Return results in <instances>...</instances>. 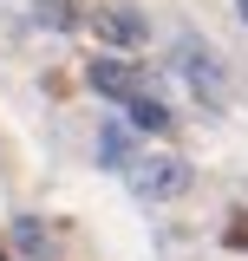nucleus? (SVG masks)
<instances>
[{
	"mask_svg": "<svg viewBox=\"0 0 248 261\" xmlns=\"http://www.w3.org/2000/svg\"><path fill=\"white\" fill-rule=\"evenodd\" d=\"M124 183H131V196H144V202H170V196L189 190V163L170 157V150H144V157L124 163Z\"/></svg>",
	"mask_w": 248,
	"mask_h": 261,
	"instance_id": "1",
	"label": "nucleus"
},
{
	"mask_svg": "<svg viewBox=\"0 0 248 261\" xmlns=\"http://www.w3.org/2000/svg\"><path fill=\"white\" fill-rule=\"evenodd\" d=\"M177 72L189 79V92H196V98H209V105H229V72H222V59L209 53V46L183 39V46H177Z\"/></svg>",
	"mask_w": 248,
	"mask_h": 261,
	"instance_id": "2",
	"label": "nucleus"
},
{
	"mask_svg": "<svg viewBox=\"0 0 248 261\" xmlns=\"http://www.w3.org/2000/svg\"><path fill=\"white\" fill-rule=\"evenodd\" d=\"M92 85H98L105 98H118V105H124V98H137V72H131L124 59H98V65H92Z\"/></svg>",
	"mask_w": 248,
	"mask_h": 261,
	"instance_id": "3",
	"label": "nucleus"
},
{
	"mask_svg": "<svg viewBox=\"0 0 248 261\" xmlns=\"http://www.w3.org/2000/svg\"><path fill=\"white\" fill-rule=\"evenodd\" d=\"M98 33L118 39V46H137V39H144V20H137L131 7H105V13H98Z\"/></svg>",
	"mask_w": 248,
	"mask_h": 261,
	"instance_id": "4",
	"label": "nucleus"
},
{
	"mask_svg": "<svg viewBox=\"0 0 248 261\" xmlns=\"http://www.w3.org/2000/svg\"><path fill=\"white\" fill-rule=\"evenodd\" d=\"M124 105H131V124H137V130H163V124H170V111H163L157 98H144V92L124 98Z\"/></svg>",
	"mask_w": 248,
	"mask_h": 261,
	"instance_id": "5",
	"label": "nucleus"
},
{
	"mask_svg": "<svg viewBox=\"0 0 248 261\" xmlns=\"http://www.w3.org/2000/svg\"><path fill=\"white\" fill-rule=\"evenodd\" d=\"M98 163H111V170H124V163H131V130H105V137H98Z\"/></svg>",
	"mask_w": 248,
	"mask_h": 261,
	"instance_id": "6",
	"label": "nucleus"
},
{
	"mask_svg": "<svg viewBox=\"0 0 248 261\" xmlns=\"http://www.w3.org/2000/svg\"><path fill=\"white\" fill-rule=\"evenodd\" d=\"M33 13H39V20H46V27H79V7H72V0H39V7H33Z\"/></svg>",
	"mask_w": 248,
	"mask_h": 261,
	"instance_id": "7",
	"label": "nucleus"
},
{
	"mask_svg": "<svg viewBox=\"0 0 248 261\" xmlns=\"http://www.w3.org/2000/svg\"><path fill=\"white\" fill-rule=\"evenodd\" d=\"M13 242H20V255H46V248H39V242H46V235H39V222H13Z\"/></svg>",
	"mask_w": 248,
	"mask_h": 261,
	"instance_id": "8",
	"label": "nucleus"
},
{
	"mask_svg": "<svg viewBox=\"0 0 248 261\" xmlns=\"http://www.w3.org/2000/svg\"><path fill=\"white\" fill-rule=\"evenodd\" d=\"M235 13H242V20H248V0H235Z\"/></svg>",
	"mask_w": 248,
	"mask_h": 261,
	"instance_id": "9",
	"label": "nucleus"
}]
</instances>
